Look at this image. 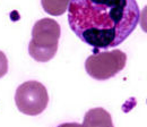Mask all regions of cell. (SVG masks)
Listing matches in <instances>:
<instances>
[{"label":"cell","mask_w":147,"mask_h":127,"mask_svg":"<svg viewBox=\"0 0 147 127\" xmlns=\"http://www.w3.org/2000/svg\"><path fill=\"white\" fill-rule=\"evenodd\" d=\"M67 10L71 31L94 54L121 44L140 16L136 0H70Z\"/></svg>","instance_id":"6da1fadb"},{"label":"cell","mask_w":147,"mask_h":127,"mask_svg":"<svg viewBox=\"0 0 147 127\" xmlns=\"http://www.w3.org/2000/svg\"><path fill=\"white\" fill-rule=\"evenodd\" d=\"M61 29L52 18L37 20L32 30V39L28 44L30 56L38 62H47L57 54Z\"/></svg>","instance_id":"7a4b0ae2"},{"label":"cell","mask_w":147,"mask_h":127,"mask_svg":"<svg viewBox=\"0 0 147 127\" xmlns=\"http://www.w3.org/2000/svg\"><path fill=\"white\" fill-rule=\"evenodd\" d=\"M127 64V54L119 49L96 52L85 61L86 73L96 81H107L120 73Z\"/></svg>","instance_id":"3957f363"},{"label":"cell","mask_w":147,"mask_h":127,"mask_svg":"<svg viewBox=\"0 0 147 127\" xmlns=\"http://www.w3.org/2000/svg\"><path fill=\"white\" fill-rule=\"evenodd\" d=\"M15 102L20 112L28 116H37L42 113L48 107V91L40 82H25L20 84L16 90Z\"/></svg>","instance_id":"277c9868"},{"label":"cell","mask_w":147,"mask_h":127,"mask_svg":"<svg viewBox=\"0 0 147 127\" xmlns=\"http://www.w3.org/2000/svg\"><path fill=\"white\" fill-rule=\"evenodd\" d=\"M84 127H114L111 115L103 108L90 109L84 116Z\"/></svg>","instance_id":"5b68a950"},{"label":"cell","mask_w":147,"mask_h":127,"mask_svg":"<svg viewBox=\"0 0 147 127\" xmlns=\"http://www.w3.org/2000/svg\"><path fill=\"white\" fill-rule=\"evenodd\" d=\"M70 0H41L44 12L52 16H60L68 9Z\"/></svg>","instance_id":"8992f818"},{"label":"cell","mask_w":147,"mask_h":127,"mask_svg":"<svg viewBox=\"0 0 147 127\" xmlns=\"http://www.w3.org/2000/svg\"><path fill=\"white\" fill-rule=\"evenodd\" d=\"M8 72V59L6 54L0 51V78L3 77Z\"/></svg>","instance_id":"52a82bcc"},{"label":"cell","mask_w":147,"mask_h":127,"mask_svg":"<svg viewBox=\"0 0 147 127\" xmlns=\"http://www.w3.org/2000/svg\"><path fill=\"white\" fill-rule=\"evenodd\" d=\"M139 24L142 30L147 33V6L144 7V9L140 12V16H139Z\"/></svg>","instance_id":"ba28073f"},{"label":"cell","mask_w":147,"mask_h":127,"mask_svg":"<svg viewBox=\"0 0 147 127\" xmlns=\"http://www.w3.org/2000/svg\"><path fill=\"white\" fill-rule=\"evenodd\" d=\"M58 127H84L83 124H78V123H65V124H61Z\"/></svg>","instance_id":"9c48e42d"}]
</instances>
